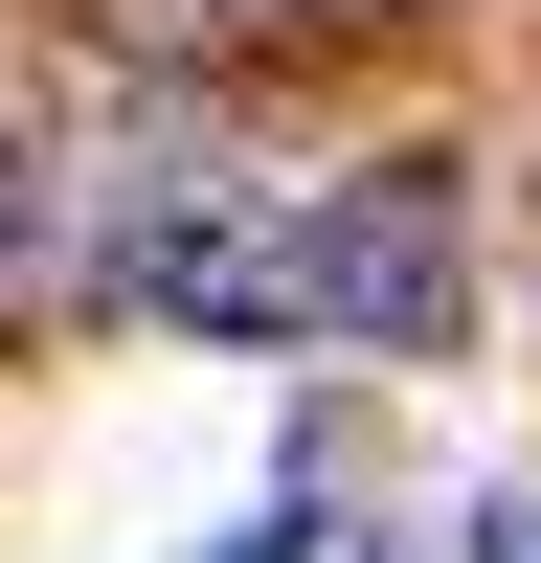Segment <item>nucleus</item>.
<instances>
[{"mask_svg":"<svg viewBox=\"0 0 541 563\" xmlns=\"http://www.w3.org/2000/svg\"><path fill=\"white\" fill-rule=\"evenodd\" d=\"M294 271H316V339H451V180H316Z\"/></svg>","mask_w":541,"mask_h":563,"instance_id":"1","label":"nucleus"},{"mask_svg":"<svg viewBox=\"0 0 541 563\" xmlns=\"http://www.w3.org/2000/svg\"><path fill=\"white\" fill-rule=\"evenodd\" d=\"M135 316H203V339H316L294 203H158V225H135Z\"/></svg>","mask_w":541,"mask_h":563,"instance_id":"2","label":"nucleus"},{"mask_svg":"<svg viewBox=\"0 0 541 563\" xmlns=\"http://www.w3.org/2000/svg\"><path fill=\"white\" fill-rule=\"evenodd\" d=\"M474 563H541V474H519V496H474Z\"/></svg>","mask_w":541,"mask_h":563,"instance_id":"3","label":"nucleus"},{"mask_svg":"<svg viewBox=\"0 0 541 563\" xmlns=\"http://www.w3.org/2000/svg\"><path fill=\"white\" fill-rule=\"evenodd\" d=\"M180 563H294V519H225V541H180Z\"/></svg>","mask_w":541,"mask_h":563,"instance_id":"4","label":"nucleus"}]
</instances>
